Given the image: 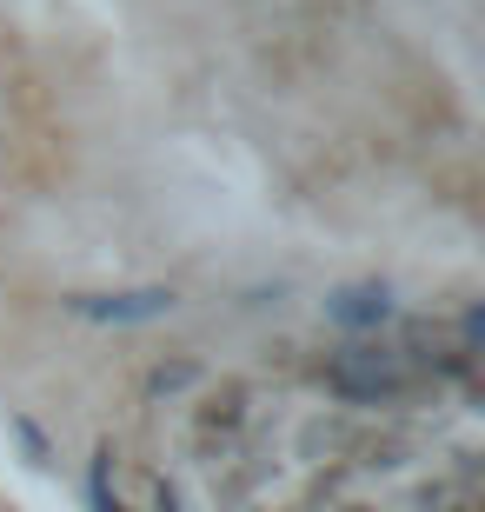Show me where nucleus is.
Here are the masks:
<instances>
[{"label":"nucleus","instance_id":"1","mask_svg":"<svg viewBox=\"0 0 485 512\" xmlns=\"http://www.w3.org/2000/svg\"><path fill=\"white\" fill-rule=\"evenodd\" d=\"M326 380H333V393L359 399V406H373V399H392V393H399V366L379 360V353H366V360H339Z\"/></svg>","mask_w":485,"mask_h":512},{"label":"nucleus","instance_id":"2","mask_svg":"<svg viewBox=\"0 0 485 512\" xmlns=\"http://www.w3.org/2000/svg\"><path fill=\"white\" fill-rule=\"evenodd\" d=\"M173 306V293H120V300H74V313L87 320H160Z\"/></svg>","mask_w":485,"mask_h":512},{"label":"nucleus","instance_id":"3","mask_svg":"<svg viewBox=\"0 0 485 512\" xmlns=\"http://www.w3.org/2000/svg\"><path fill=\"white\" fill-rule=\"evenodd\" d=\"M326 313H333L339 326H379L386 320V286H346V293L326 300Z\"/></svg>","mask_w":485,"mask_h":512}]
</instances>
